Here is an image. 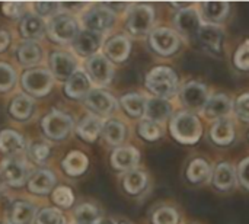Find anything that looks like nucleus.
<instances>
[{"instance_id": "f3484780", "label": "nucleus", "mask_w": 249, "mask_h": 224, "mask_svg": "<svg viewBox=\"0 0 249 224\" xmlns=\"http://www.w3.org/2000/svg\"><path fill=\"white\" fill-rule=\"evenodd\" d=\"M104 52L108 60L114 63H123L131 52V41L124 35H115L105 42Z\"/></svg>"}, {"instance_id": "9d476101", "label": "nucleus", "mask_w": 249, "mask_h": 224, "mask_svg": "<svg viewBox=\"0 0 249 224\" xmlns=\"http://www.w3.org/2000/svg\"><path fill=\"white\" fill-rule=\"evenodd\" d=\"M86 74L90 83L98 87H104L111 83L114 77V67L105 55L96 54L86 63Z\"/></svg>"}, {"instance_id": "393cba45", "label": "nucleus", "mask_w": 249, "mask_h": 224, "mask_svg": "<svg viewBox=\"0 0 249 224\" xmlns=\"http://www.w3.org/2000/svg\"><path fill=\"white\" fill-rule=\"evenodd\" d=\"M55 185V175L50 169H41L36 171L29 179H28V190L32 194L36 195H45L48 194Z\"/></svg>"}, {"instance_id": "a18cd8bd", "label": "nucleus", "mask_w": 249, "mask_h": 224, "mask_svg": "<svg viewBox=\"0 0 249 224\" xmlns=\"http://www.w3.org/2000/svg\"><path fill=\"white\" fill-rule=\"evenodd\" d=\"M233 63L236 69L242 71H249V39H247L235 52Z\"/></svg>"}, {"instance_id": "aec40b11", "label": "nucleus", "mask_w": 249, "mask_h": 224, "mask_svg": "<svg viewBox=\"0 0 249 224\" xmlns=\"http://www.w3.org/2000/svg\"><path fill=\"white\" fill-rule=\"evenodd\" d=\"M19 32L26 41L35 42L36 39H41L44 36V34L47 32V25L42 17L35 13H29L22 17L19 23Z\"/></svg>"}, {"instance_id": "20e7f679", "label": "nucleus", "mask_w": 249, "mask_h": 224, "mask_svg": "<svg viewBox=\"0 0 249 224\" xmlns=\"http://www.w3.org/2000/svg\"><path fill=\"white\" fill-rule=\"evenodd\" d=\"M48 36L58 44H69L73 42L74 38L79 34V23L77 20L69 15L58 12L55 16H53L47 25Z\"/></svg>"}, {"instance_id": "f257e3e1", "label": "nucleus", "mask_w": 249, "mask_h": 224, "mask_svg": "<svg viewBox=\"0 0 249 224\" xmlns=\"http://www.w3.org/2000/svg\"><path fill=\"white\" fill-rule=\"evenodd\" d=\"M146 87L152 95H155V98L168 101L178 92V76L174 69L168 66H158L147 73Z\"/></svg>"}, {"instance_id": "2eb2a0df", "label": "nucleus", "mask_w": 249, "mask_h": 224, "mask_svg": "<svg viewBox=\"0 0 249 224\" xmlns=\"http://www.w3.org/2000/svg\"><path fill=\"white\" fill-rule=\"evenodd\" d=\"M140 162V152L133 146L117 147L111 155V165L115 171H134Z\"/></svg>"}, {"instance_id": "473e14b6", "label": "nucleus", "mask_w": 249, "mask_h": 224, "mask_svg": "<svg viewBox=\"0 0 249 224\" xmlns=\"http://www.w3.org/2000/svg\"><path fill=\"white\" fill-rule=\"evenodd\" d=\"M16 58H18L19 64H22L25 67L35 66L42 58V50H41V47L36 42L26 41V42H23V44H20L18 47Z\"/></svg>"}, {"instance_id": "6e6552de", "label": "nucleus", "mask_w": 249, "mask_h": 224, "mask_svg": "<svg viewBox=\"0 0 249 224\" xmlns=\"http://www.w3.org/2000/svg\"><path fill=\"white\" fill-rule=\"evenodd\" d=\"M44 134L50 140H63L73 130V118L61 111H53L42 118L41 122Z\"/></svg>"}, {"instance_id": "bb28decb", "label": "nucleus", "mask_w": 249, "mask_h": 224, "mask_svg": "<svg viewBox=\"0 0 249 224\" xmlns=\"http://www.w3.org/2000/svg\"><path fill=\"white\" fill-rule=\"evenodd\" d=\"M231 10V4L228 1H206L201 4V17L206 23L219 25L223 22Z\"/></svg>"}, {"instance_id": "c03bdc74", "label": "nucleus", "mask_w": 249, "mask_h": 224, "mask_svg": "<svg viewBox=\"0 0 249 224\" xmlns=\"http://www.w3.org/2000/svg\"><path fill=\"white\" fill-rule=\"evenodd\" d=\"M233 112L239 121L249 124V93H244L236 99L233 105Z\"/></svg>"}, {"instance_id": "6e6d98bb", "label": "nucleus", "mask_w": 249, "mask_h": 224, "mask_svg": "<svg viewBox=\"0 0 249 224\" xmlns=\"http://www.w3.org/2000/svg\"><path fill=\"white\" fill-rule=\"evenodd\" d=\"M99 224H101V223H99Z\"/></svg>"}, {"instance_id": "de8ad7c7", "label": "nucleus", "mask_w": 249, "mask_h": 224, "mask_svg": "<svg viewBox=\"0 0 249 224\" xmlns=\"http://www.w3.org/2000/svg\"><path fill=\"white\" fill-rule=\"evenodd\" d=\"M1 10L7 17L18 19V17H22L25 13V3H22V1H4L1 6Z\"/></svg>"}, {"instance_id": "ea45409f", "label": "nucleus", "mask_w": 249, "mask_h": 224, "mask_svg": "<svg viewBox=\"0 0 249 224\" xmlns=\"http://www.w3.org/2000/svg\"><path fill=\"white\" fill-rule=\"evenodd\" d=\"M36 224H66V219L58 208H42L36 213Z\"/></svg>"}, {"instance_id": "a211bd4d", "label": "nucleus", "mask_w": 249, "mask_h": 224, "mask_svg": "<svg viewBox=\"0 0 249 224\" xmlns=\"http://www.w3.org/2000/svg\"><path fill=\"white\" fill-rule=\"evenodd\" d=\"M50 66L53 70V74L60 80H67L77 69H76V60L64 51H54L50 55Z\"/></svg>"}, {"instance_id": "cd10ccee", "label": "nucleus", "mask_w": 249, "mask_h": 224, "mask_svg": "<svg viewBox=\"0 0 249 224\" xmlns=\"http://www.w3.org/2000/svg\"><path fill=\"white\" fill-rule=\"evenodd\" d=\"M88 166H89V160H88L86 155L79 150H73V152L67 153L61 162L63 171L69 176H73V178L83 175L86 172Z\"/></svg>"}, {"instance_id": "f704fd0d", "label": "nucleus", "mask_w": 249, "mask_h": 224, "mask_svg": "<svg viewBox=\"0 0 249 224\" xmlns=\"http://www.w3.org/2000/svg\"><path fill=\"white\" fill-rule=\"evenodd\" d=\"M101 134H102L104 140L109 146H120L125 140L127 128H125V125L121 121L109 120V121L104 122V127H102V133Z\"/></svg>"}, {"instance_id": "c756f323", "label": "nucleus", "mask_w": 249, "mask_h": 224, "mask_svg": "<svg viewBox=\"0 0 249 224\" xmlns=\"http://www.w3.org/2000/svg\"><path fill=\"white\" fill-rule=\"evenodd\" d=\"M212 166L210 163L203 159V157H197V159H193L187 168V179L191 182V184H203V182H207L210 178H212Z\"/></svg>"}, {"instance_id": "b1692460", "label": "nucleus", "mask_w": 249, "mask_h": 224, "mask_svg": "<svg viewBox=\"0 0 249 224\" xmlns=\"http://www.w3.org/2000/svg\"><path fill=\"white\" fill-rule=\"evenodd\" d=\"M172 115V105L166 99L159 98H150L146 101V109H144V120L162 124Z\"/></svg>"}, {"instance_id": "72a5a7b5", "label": "nucleus", "mask_w": 249, "mask_h": 224, "mask_svg": "<svg viewBox=\"0 0 249 224\" xmlns=\"http://www.w3.org/2000/svg\"><path fill=\"white\" fill-rule=\"evenodd\" d=\"M146 101L147 99L143 95H140V93H125L120 99L123 109L131 118H142V117H144Z\"/></svg>"}, {"instance_id": "0eeeda50", "label": "nucleus", "mask_w": 249, "mask_h": 224, "mask_svg": "<svg viewBox=\"0 0 249 224\" xmlns=\"http://www.w3.org/2000/svg\"><path fill=\"white\" fill-rule=\"evenodd\" d=\"M54 77L45 69H34L28 70L22 76V87L26 90L28 95L35 98H42L53 89Z\"/></svg>"}, {"instance_id": "3c124183", "label": "nucleus", "mask_w": 249, "mask_h": 224, "mask_svg": "<svg viewBox=\"0 0 249 224\" xmlns=\"http://www.w3.org/2000/svg\"><path fill=\"white\" fill-rule=\"evenodd\" d=\"M101 224H117L112 219H102V222H101Z\"/></svg>"}, {"instance_id": "6ab92c4d", "label": "nucleus", "mask_w": 249, "mask_h": 224, "mask_svg": "<svg viewBox=\"0 0 249 224\" xmlns=\"http://www.w3.org/2000/svg\"><path fill=\"white\" fill-rule=\"evenodd\" d=\"M210 138L217 146H222V147L231 146L236 138V131H235L233 121L229 120L228 117L217 120L210 128Z\"/></svg>"}, {"instance_id": "79ce46f5", "label": "nucleus", "mask_w": 249, "mask_h": 224, "mask_svg": "<svg viewBox=\"0 0 249 224\" xmlns=\"http://www.w3.org/2000/svg\"><path fill=\"white\" fill-rule=\"evenodd\" d=\"M53 201L61 208H70L74 201V195L69 187H57L53 191Z\"/></svg>"}, {"instance_id": "1a4fd4ad", "label": "nucleus", "mask_w": 249, "mask_h": 224, "mask_svg": "<svg viewBox=\"0 0 249 224\" xmlns=\"http://www.w3.org/2000/svg\"><path fill=\"white\" fill-rule=\"evenodd\" d=\"M181 102L182 105L190 109V112H198V111H204L209 99H210V93H209V87L197 80H191L187 82L179 93Z\"/></svg>"}, {"instance_id": "4c0bfd02", "label": "nucleus", "mask_w": 249, "mask_h": 224, "mask_svg": "<svg viewBox=\"0 0 249 224\" xmlns=\"http://www.w3.org/2000/svg\"><path fill=\"white\" fill-rule=\"evenodd\" d=\"M179 213L171 206H162L152 214V224H179Z\"/></svg>"}, {"instance_id": "dca6fc26", "label": "nucleus", "mask_w": 249, "mask_h": 224, "mask_svg": "<svg viewBox=\"0 0 249 224\" xmlns=\"http://www.w3.org/2000/svg\"><path fill=\"white\" fill-rule=\"evenodd\" d=\"M102 44V35L83 29L79 31L77 36L73 41V48L80 57H93L96 55V51L99 50Z\"/></svg>"}, {"instance_id": "4468645a", "label": "nucleus", "mask_w": 249, "mask_h": 224, "mask_svg": "<svg viewBox=\"0 0 249 224\" xmlns=\"http://www.w3.org/2000/svg\"><path fill=\"white\" fill-rule=\"evenodd\" d=\"M197 39L201 42V45L214 54L220 52L223 48V41H225V32L219 25L214 23H203L198 34Z\"/></svg>"}, {"instance_id": "a19ab883", "label": "nucleus", "mask_w": 249, "mask_h": 224, "mask_svg": "<svg viewBox=\"0 0 249 224\" xmlns=\"http://www.w3.org/2000/svg\"><path fill=\"white\" fill-rule=\"evenodd\" d=\"M16 83V71L7 63H0V92L10 90Z\"/></svg>"}, {"instance_id": "7ed1b4c3", "label": "nucleus", "mask_w": 249, "mask_h": 224, "mask_svg": "<svg viewBox=\"0 0 249 224\" xmlns=\"http://www.w3.org/2000/svg\"><path fill=\"white\" fill-rule=\"evenodd\" d=\"M155 9L150 4H133L127 12L125 26L133 36H144L152 32Z\"/></svg>"}, {"instance_id": "c9c22d12", "label": "nucleus", "mask_w": 249, "mask_h": 224, "mask_svg": "<svg viewBox=\"0 0 249 224\" xmlns=\"http://www.w3.org/2000/svg\"><path fill=\"white\" fill-rule=\"evenodd\" d=\"M124 191L130 195H139L142 194L147 187V175L143 171H130L125 173L123 179Z\"/></svg>"}, {"instance_id": "5701e85b", "label": "nucleus", "mask_w": 249, "mask_h": 224, "mask_svg": "<svg viewBox=\"0 0 249 224\" xmlns=\"http://www.w3.org/2000/svg\"><path fill=\"white\" fill-rule=\"evenodd\" d=\"M90 92V80L82 70H76L64 85V93L70 99H82Z\"/></svg>"}, {"instance_id": "58836bf2", "label": "nucleus", "mask_w": 249, "mask_h": 224, "mask_svg": "<svg viewBox=\"0 0 249 224\" xmlns=\"http://www.w3.org/2000/svg\"><path fill=\"white\" fill-rule=\"evenodd\" d=\"M139 136L146 140V141H156L162 137V128L159 124L156 122H152V121H147V120H143L140 124H139Z\"/></svg>"}, {"instance_id": "4be33fe9", "label": "nucleus", "mask_w": 249, "mask_h": 224, "mask_svg": "<svg viewBox=\"0 0 249 224\" xmlns=\"http://www.w3.org/2000/svg\"><path fill=\"white\" fill-rule=\"evenodd\" d=\"M236 172L229 162H220L212 173V184L219 191H231L236 185Z\"/></svg>"}, {"instance_id": "f03ea898", "label": "nucleus", "mask_w": 249, "mask_h": 224, "mask_svg": "<svg viewBox=\"0 0 249 224\" xmlns=\"http://www.w3.org/2000/svg\"><path fill=\"white\" fill-rule=\"evenodd\" d=\"M172 137L181 144H196L203 136V125L198 117L190 111L178 112L169 124Z\"/></svg>"}, {"instance_id": "423d86ee", "label": "nucleus", "mask_w": 249, "mask_h": 224, "mask_svg": "<svg viewBox=\"0 0 249 224\" xmlns=\"http://www.w3.org/2000/svg\"><path fill=\"white\" fill-rule=\"evenodd\" d=\"M149 45L156 54L162 57H169L179 50L181 36L177 31L171 28H155L149 34Z\"/></svg>"}, {"instance_id": "2f4dec72", "label": "nucleus", "mask_w": 249, "mask_h": 224, "mask_svg": "<svg viewBox=\"0 0 249 224\" xmlns=\"http://www.w3.org/2000/svg\"><path fill=\"white\" fill-rule=\"evenodd\" d=\"M25 150L23 137L13 130L0 131V152L3 155H18Z\"/></svg>"}, {"instance_id": "864d4df0", "label": "nucleus", "mask_w": 249, "mask_h": 224, "mask_svg": "<svg viewBox=\"0 0 249 224\" xmlns=\"http://www.w3.org/2000/svg\"><path fill=\"white\" fill-rule=\"evenodd\" d=\"M120 224H131V223H127V222H121Z\"/></svg>"}, {"instance_id": "09e8293b", "label": "nucleus", "mask_w": 249, "mask_h": 224, "mask_svg": "<svg viewBox=\"0 0 249 224\" xmlns=\"http://www.w3.org/2000/svg\"><path fill=\"white\" fill-rule=\"evenodd\" d=\"M236 178H238L239 184H241L245 190H248L249 191V157L244 159V160L239 163Z\"/></svg>"}, {"instance_id": "a878e982", "label": "nucleus", "mask_w": 249, "mask_h": 224, "mask_svg": "<svg viewBox=\"0 0 249 224\" xmlns=\"http://www.w3.org/2000/svg\"><path fill=\"white\" fill-rule=\"evenodd\" d=\"M102 127H104V122L101 121V118L93 114H89L79 122L76 133L83 141L93 143L102 133Z\"/></svg>"}, {"instance_id": "7c9ffc66", "label": "nucleus", "mask_w": 249, "mask_h": 224, "mask_svg": "<svg viewBox=\"0 0 249 224\" xmlns=\"http://www.w3.org/2000/svg\"><path fill=\"white\" fill-rule=\"evenodd\" d=\"M34 108H35L34 99L26 93H20L12 101V103L9 106V112L15 120L26 121L34 114Z\"/></svg>"}, {"instance_id": "8fccbe9b", "label": "nucleus", "mask_w": 249, "mask_h": 224, "mask_svg": "<svg viewBox=\"0 0 249 224\" xmlns=\"http://www.w3.org/2000/svg\"><path fill=\"white\" fill-rule=\"evenodd\" d=\"M9 44H10V35H9V32L0 29V52H3L9 47Z\"/></svg>"}, {"instance_id": "37998d69", "label": "nucleus", "mask_w": 249, "mask_h": 224, "mask_svg": "<svg viewBox=\"0 0 249 224\" xmlns=\"http://www.w3.org/2000/svg\"><path fill=\"white\" fill-rule=\"evenodd\" d=\"M61 4L55 1H35L34 10L39 17H53L58 13Z\"/></svg>"}, {"instance_id": "e433bc0d", "label": "nucleus", "mask_w": 249, "mask_h": 224, "mask_svg": "<svg viewBox=\"0 0 249 224\" xmlns=\"http://www.w3.org/2000/svg\"><path fill=\"white\" fill-rule=\"evenodd\" d=\"M76 224H99L102 222L98 207L93 204H82L74 210Z\"/></svg>"}, {"instance_id": "c85d7f7f", "label": "nucleus", "mask_w": 249, "mask_h": 224, "mask_svg": "<svg viewBox=\"0 0 249 224\" xmlns=\"http://www.w3.org/2000/svg\"><path fill=\"white\" fill-rule=\"evenodd\" d=\"M36 217V208L28 201H15L12 204L9 220L10 224H31Z\"/></svg>"}, {"instance_id": "49530a36", "label": "nucleus", "mask_w": 249, "mask_h": 224, "mask_svg": "<svg viewBox=\"0 0 249 224\" xmlns=\"http://www.w3.org/2000/svg\"><path fill=\"white\" fill-rule=\"evenodd\" d=\"M29 155L32 157L34 162L36 163H44L48 156H50V146L42 143V141H38V143H34L29 149Z\"/></svg>"}, {"instance_id": "9b49d317", "label": "nucleus", "mask_w": 249, "mask_h": 224, "mask_svg": "<svg viewBox=\"0 0 249 224\" xmlns=\"http://www.w3.org/2000/svg\"><path fill=\"white\" fill-rule=\"evenodd\" d=\"M174 25L177 28V32L184 35V36H194L197 38V34L203 25V17L200 12L196 7H184L179 9L174 17Z\"/></svg>"}, {"instance_id": "ddd939ff", "label": "nucleus", "mask_w": 249, "mask_h": 224, "mask_svg": "<svg viewBox=\"0 0 249 224\" xmlns=\"http://www.w3.org/2000/svg\"><path fill=\"white\" fill-rule=\"evenodd\" d=\"M85 102L86 105L98 115H102V117H108L111 115L115 108H117V101L115 98L109 93V92H105L102 89H93L90 90L86 98H85Z\"/></svg>"}, {"instance_id": "f8f14e48", "label": "nucleus", "mask_w": 249, "mask_h": 224, "mask_svg": "<svg viewBox=\"0 0 249 224\" xmlns=\"http://www.w3.org/2000/svg\"><path fill=\"white\" fill-rule=\"evenodd\" d=\"M0 176L10 187H22L28 179V166L16 157H7L0 163Z\"/></svg>"}, {"instance_id": "39448f33", "label": "nucleus", "mask_w": 249, "mask_h": 224, "mask_svg": "<svg viewBox=\"0 0 249 224\" xmlns=\"http://www.w3.org/2000/svg\"><path fill=\"white\" fill-rule=\"evenodd\" d=\"M82 23L85 29L104 34L109 31L115 23V10H112L108 4H96L92 6L82 16Z\"/></svg>"}, {"instance_id": "603ef678", "label": "nucleus", "mask_w": 249, "mask_h": 224, "mask_svg": "<svg viewBox=\"0 0 249 224\" xmlns=\"http://www.w3.org/2000/svg\"><path fill=\"white\" fill-rule=\"evenodd\" d=\"M3 182H4V181H3V178L0 176V194H1V191H3Z\"/></svg>"}, {"instance_id": "412c9836", "label": "nucleus", "mask_w": 249, "mask_h": 224, "mask_svg": "<svg viewBox=\"0 0 249 224\" xmlns=\"http://www.w3.org/2000/svg\"><path fill=\"white\" fill-rule=\"evenodd\" d=\"M232 111H233L232 99L226 93H216L210 96L203 112L207 118L217 121L220 118H226Z\"/></svg>"}, {"instance_id": "5fc2aeb1", "label": "nucleus", "mask_w": 249, "mask_h": 224, "mask_svg": "<svg viewBox=\"0 0 249 224\" xmlns=\"http://www.w3.org/2000/svg\"><path fill=\"white\" fill-rule=\"evenodd\" d=\"M0 224H10V223H0Z\"/></svg>"}]
</instances>
